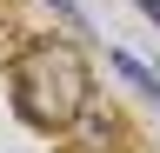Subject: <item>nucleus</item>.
Wrapping results in <instances>:
<instances>
[{
	"label": "nucleus",
	"instance_id": "nucleus-1",
	"mask_svg": "<svg viewBox=\"0 0 160 153\" xmlns=\"http://www.w3.org/2000/svg\"><path fill=\"white\" fill-rule=\"evenodd\" d=\"M87 60H80L73 40H27L13 60V107L27 113L33 127H67L87 113Z\"/></svg>",
	"mask_w": 160,
	"mask_h": 153
},
{
	"label": "nucleus",
	"instance_id": "nucleus-2",
	"mask_svg": "<svg viewBox=\"0 0 160 153\" xmlns=\"http://www.w3.org/2000/svg\"><path fill=\"white\" fill-rule=\"evenodd\" d=\"M113 67H120V73H127V80H133V87H160V80H153V73H147V67H140V60H127V53H113Z\"/></svg>",
	"mask_w": 160,
	"mask_h": 153
},
{
	"label": "nucleus",
	"instance_id": "nucleus-3",
	"mask_svg": "<svg viewBox=\"0 0 160 153\" xmlns=\"http://www.w3.org/2000/svg\"><path fill=\"white\" fill-rule=\"evenodd\" d=\"M47 7H53V13H60V20H67L73 33H80V27H87V13H80V7H73V0H47Z\"/></svg>",
	"mask_w": 160,
	"mask_h": 153
},
{
	"label": "nucleus",
	"instance_id": "nucleus-4",
	"mask_svg": "<svg viewBox=\"0 0 160 153\" xmlns=\"http://www.w3.org/2000/svg\"><path fill=\"white\" fill-rule=\"evenodd\" d=\"M133 7H140V13H147V20H153V27H160V0H133Z\"/></svg>",
	"mask_w": 160,
	"mask_h": 153
}]
</instances>
